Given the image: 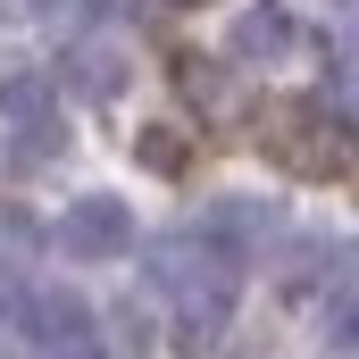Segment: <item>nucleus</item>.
<instances>
[{"instance_id": "1", "label": "nucleus", "mask_w": 359, "mask_h": 359, "mask_svg": "<svg viewBox=\"0 0 359 359\" xmlns=\"http://www.w3.org/2000/svg\"><path fill=\"white\" fill-rule=\"evenodd\" d=\"M126 243H134V226H126V201H109V192H84L59 217V251L67 259H126Z\"/></svg>"}, {"instance_id": "2", "label": "nucleus", "mask_w": 359, "mask_h": 359, "mask_svg": "<svg viewBox=\"0 0 359 359\" xmlns=\"http://www.w3.org/2000/svg\"><path fill=\"white\" fill-rule=\"evenodd\" d=\"M17 326H25V343H34V351H92V343H100V334H92L84 292H25Z\"/></svg>"}, {"instance_id": "3", "label": "nucleus", "mask_w": 359, "mask_h": 359, "mask_svg": "<svg viewBox=\"0 0 359 359\" xmlns=\"http://www.w3.org/2000/svg\"><path fill=\"white\" fill-rule=\"evenodd\" d=\"M284 50H292V17H284V8H251V17L234 25V59L268 67V59H284Z\"/></svg>"}, {"instance_id": "4", "label": "nucleus", "mask_w": 359, "mask_h": 359, "mask_svg": "<svg viewBox=\"0 0 359 359\" xmlns=\"http://www.w3.org/2000/svg\"><path fill=\"white\" fill-rule=\"evenodd\" d=\"M201 243H217V251L243 259V251L259 243V209H251V201H209V209H201Z\"/></svg>"}, {"instance_id": "5", "label": "nucleus", "mask_w": 359, "mask_h": 359, "mask_svg": "<svg viewBox=\"0 0 359 359\" xmlns=\"http://www.w3.org/2000/svg\"><path fill=\"white\" fill-rule=\"evenodd\" d=\"M67 84H76V92H92V100H109V92L126 84V59H117L109 42H84V50L67 59Z\"/></svg>"}, {"instance_id": "6", "label": "nucleus", "mask_w": 359, "mask_h": 359, "mask_svg": "<svg viewBox=\"0 0 359 359\" xmlns=\"http://www.w3.org/2000/svg\"><path fill=\"white\" fill-rule=\"evenodd\" d=\"M0 117H8V126L50 117V84H42V76H8V84H0Z\"/></svg>"}, {"instance_id": "7", "label": "nucleus", "mask_w": 359, "mask_h": 359, "mask_svg": "<svg viewBox=\"0 0 359 359\" xmlns=\"http://www.w3.org/2000/svg\"><path fill=\"white\" fill-rule=\"evenodd\" d=\"M176 84L192 92V100H201V109H217V100H226V76H217V67H209V59H184V67H176Z\"/></svg>"}, {"instance_id": "8", "label": "nucleus", "mask_w": 359, "mask_h": 359, "mask_svg": "<svg viewBox=\"0 0 359 359\" xmlns=\"http://www.w3.org/2000/svg\"><path fill=\"white\" fill-rule=\"evenodd\" d=\"M17 309H25V276L17 259H0V326H17Z\"/></svg>"}, {"instance_id": "9", "label": "nucleus", "mask_w": 359, "mask_h": 359, "mask_svg": "<svg viewBox=\"0 0 359 359\" xmlns=\"http://www.w3.org/2000/svg\"><path fill=\"white\" fill-rule=\"evenodd\" d=\"M142 159H151V168H176L184 142H176V134H142Z\"/></svg>"}, {"instance_id": "10", "label": "nucleus", "mask_w": 359, "mask_h": 359, "mask_svg": "<svg viewBox=\"0 0 359 359\" xmlns=\"http://www.w3.org/2000/svg\"><path fill=\"white\" fill-rule=\"evenodd\" d=\"M25 8H34V0H0V17H25Z\"/></svg>"}, {"instance_id": "11", "label": "nucleus", "mask_w": 359, "mask_h": 359, "mask_svg": "<svg viewBox=\"0 0 359 359\" xmlns=\"http://www.w3.org/2000/svg\"><path fill=\"white\" fill-rule=\"evenodd\" d=\"M168 8H201V0H168Z\"/></svg>"}]
</instances>
